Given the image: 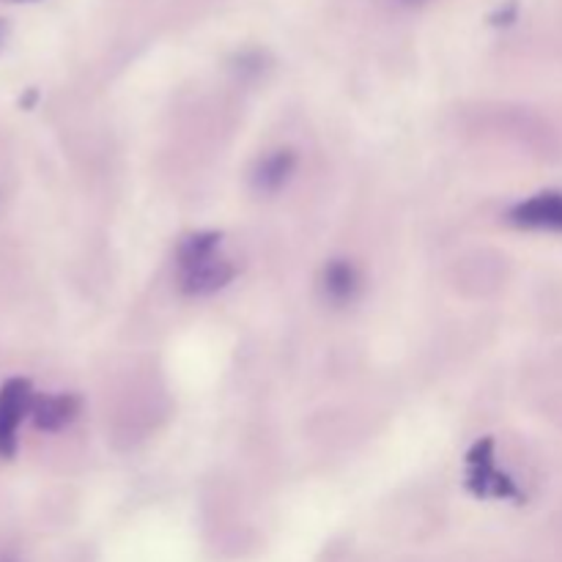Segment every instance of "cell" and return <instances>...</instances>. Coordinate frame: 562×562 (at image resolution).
Here are the masks:
<instances>
[{
	"label": "cell",
	"mask_w": 562,
	"mask_h": 562,
	"mask_svg": "<svg viewBox=\"0 0 562 562\" xmlns=\"http://www.w3.org/2000/svg\"><path fill=\"white\" fill-rule=\"evenodd\" d=\"M33 393L27 379H9L0 387V456L11 459L16 453V428L31 415Z\"/></svg>",
	"instance_id": "3"
},
{
	"label": "cell",
	"mask_w": 562,
	"mask_h": 562,
	"mask_svg": "<svg viewBox=\"0 0 562 562\" xmlns=\"http://www.w3.org/2000/svg\"><path fill=\"white\" fill-rule=\"evenodd\" d=\"M296 168V157L291 148H280V151L269 154L267 159H261V165L252 173V184L261 192H278L280 187H285V181L291 179Z\"/></svg>",
	"instance_id": "7"
},
{
	"label": "cell",
	"mask_w": 562,
	"mask_h": 562,
	"mask_svg": "<svg viewBox=\"0 0 562 562\" xmlns=\"http://www.w3.org/2000/svg\"><path fill=\"white\" fill-rule=\"evenodd\" d=\"M3 33H5V25H3V20H0V42H3Z\"/></svg>",
	"instance_id": "8"
},
{
	"label": "cell",
	"mask_w": 562,
	"mask_h": 562,
	"mask_svg": "<svg viewBox=\"0 0 562 562\" xmlns=\"http://www.w3.org/2000/svg\"><path fill=\"white\" fill-rule=\"evenodd\" d=\"M80 412V401L75 395H36L31 406V417L42 431H60L69 426Z\"/></svg>",
	"instance_id": "5"
},
{
	"label": "cell",
	"mask_w": 562,
	"mask_h": 562,
	"mask_svg": "<svg viewBox=\"0 0 562 562\" xmlns=\"http://www.w3.org/2000/svg\"><path fill=\"white\" fill-rule=\"evenodd\" d=\"M508 220L519 228L562 231V192H541L516 203Z\"/></svg>",
	"instance_id": "4"
},
{
	"label": "cell",
	"mask_w": 562,
	"mask_h": 562,
	"mask_svg": "<svg viewBox=\"0 0 562 562\" xmlns=\"http://www.w3.org/2000/svg\"><path fill=\"white\" fill-rule=\"evenodd\" d=\"M357 289H360V274L344 258H335L324 267V294H327L329 302L335 305H346L357 296Z\"/></svg>",
	"instance_id": "6"
},
{
	"label": "cell",
	"mask_w": 562,
	"mask_h": 562,
	"mask_svg": "<svg viewBox=\"0 0 562 562\" xmlns=\"http://www.w3.org/2000/svg\"><path fill=\"white\" fill-rule=\"evenodd\" d=\"M467 486L475 497H497V499H521V492L505 472L494 464V442L483 439L472 448L467 459Z\"/></svg>",
	"instance_id": "2"
},
{
	"label": "cell",
	"mask_w": 562,
	"mask_h": 562,
	"mask_svg": "<svg viewBox=\"0 0 562 562\" xmlns=\"http://www.w3.org/2000/svg\"><path fill=\"white\" fill-rule=\"evenodd\" d=\"M20 3H25V0H20Z\"/></svg>",
	"instance_id": "9"
},
{
	"label": "cell",
	"mask_w": 562,
	"mask_h": 562,
	"mask_svg": "<svg viewBox=\"0 0 562 562\" xmlns=\"http://www.w3.org/2000/svg\"><path fill=\"white\" fill-rule=\"evenodd\" d=\"M223 236L214 231L190 234L179 245V289L190 296L217 294L234 280L236 269L225 256H220Z\"/></svg>",
	"instance_id": "1"
}]
</instances>
